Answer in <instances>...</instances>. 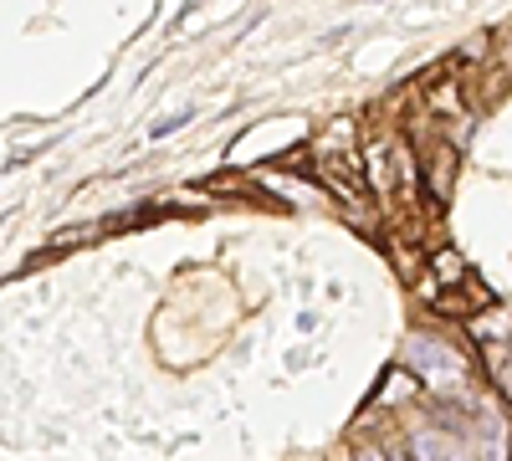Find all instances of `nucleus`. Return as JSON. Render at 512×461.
Masks as SVG:
<instances>
[{"label":"nucleus","instance_id":"obj_3","mask_svg":"<svg viewBox=\"0 0 512 461\" xmlns=\"http://www.w3.org/2000/svg\"><path fill=\"white\" fill-rule=\"evenodd\" d=\"M456 164H461L456 144H436L431 154H425V185H431L436 205H446V200H451V185H456Z\"/></svg>","mask_w":512,"mask_h":461},{"label":"nucleus","instance_id":"obj_4","mask_svg":"<svg viewBox=\"0 0 512 461\" xmlns=\"http://www.w3.org/2000/svg\"><path fill=\"white\" fill-rule=\"evenodd\" d=\"M482 359H487V374L497 380V390L512 400V328H507V333H497V339H487Z\"/></svg>","mask_w":512,"mask_h":461},{"label":"nucleus","instance_id":"obj_1","mask_svg":"<svg viewBox=\"0 0 512 461\" xmlns=\"http://www.w3.org/2000/svg\"><path fill=\"white\" fill-rule=\"evenodd\" d=\"M482 308H492V292H482L472 277H466V282H446L441 292H431V313H441V318H472Z\"/></svg>","mask_w":512,"mask_h":461},{"label":"nucleus","instance_id":"obj_2","mask_svg":"<svg viewBox=\"0 0 512 461\" xmlns=\"http://www.w3.org/2000/svg\"><path fill=\"white\" fill-rule=\"evenodd\" d=\"M364 170H369L374 195H390V190L400 185V154H395V144H390V139H374L369 154H364Z\"/></svg>","mask_w":512,"mask_h":461},{"label":"nucleus","instance_id":"obj_5","mask_svg":"<svg viewBox=\"0 0 512 461\" xmlns=\"http://www.w3.org/2000/svg\"><path fill=\"white\" fill-rule=\"evenodd\" d=\"M431 267H436V277L441 282H466V262L456 257L451 246H441V251H431Z\"/></svg>","mask_w":512,"mask_h":461}]
</instances>
